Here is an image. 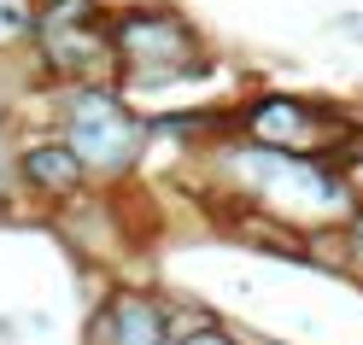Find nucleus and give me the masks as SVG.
I'll return each instance as SVG.
<instances>
[{"instance_id":"nucleus-3","label":"nucleus","mask_w":363,"mask_h":345,"mask_svg":"<svg viewBox=\"0 0 363 345\" xmlns=\"http://www.w3.org/2000/svg\"><path fill=\"white\" fill-rule=\"evenodd\" d=\"M94 345H170V316L141 293H118L94 316Z\"/></svg>"},{"instance_id":"nucleus-8","label":"nucleus","mask_w":363,"mask_h":345,"mask_svg":"<svg viewBox=\"0 0 363 345\" xmlns=\"http://www.w3.org/2000/svg\"><path fill=\"white\" fill-rule=\"evenodd\" d=\"M346 234H352V246L363 251V217H352V228H346Z\"/></svg>"},{"instance_id":"nucleus-7","label":"nucleus","mask_w":363,"mask_h":345,"mask_svg":"<svg viewBox=\"0 0 363 345\" xmlns=\"http://www.w3.org/2000/svg\"><path fill=\"white\" fill-rule=\"evenodd\" d=\"M182 345H235L229 334H223V328H194L188 339H182Z\"/></svg>"},{"instance_id":"nucleus-4","label":"nucleus","mask_w":363,"mask_h":345,"mask_svg":"<svg viewBox=\"0 0 363 345\" xmlns=\"http://www.w3.org/2000/svg\"><path fill=\"white\" fill-rule=\"evenodd\" d=\"M82 158L71 152V147H30L24 152V181H30V188L35 193H77V181H82Z\"/></svg>"},{"instance_id":"nucleus-1","label":"nucleus","mask_w":363,"mask_h":345,"mask_svg":"<svg viewBox=\"0 0 363 345\" xmlns=\"http://www.w3.org/2000/svg\"><path fill=\"white\" fill-rule=\"evenodd\" d=\"M65 147L88 170H129L135 147H141V123L100 88H77L71 111H65Z\"/></svg>"},{"instance_id":"nucleus-5","label":"nucleus","mask_w":363,"mask_h":345,"mask_svg":"<svg viewBox=\"0 0 363 345\" xmlns=\"http://www.w3.org/2000/svg\"><path fill=\"white\" fill-rule=\"evenodd\" d=\"M252 129L269 147H299V141H311V111L299 100H264V106H252Z\"/></svg>"},{"instance_id":"nucleus-2","label":"nucleus","mask_w":363,"mask_h":345,"mask_svg":"<svg viewBox=\"0 0 363 345\" xmlns=\"http://www.w3.org/2000/svg\"><path fill=\"white\" fill-rule=\"evenodd\" d=\"M118 53L141 77H158V71H176V64L194 59V35H188V24H176L164 12H135L118 24Z\"/></svg>"},{"instance_id":"nucleus-6","label":"nucleus","mask_w":363,"mask_h":345,"mask_svg":"<svg viewBox=\"0 0 363 345\" xmlns=\"http://www.w3.org/2000/svg\"><path fill=\"white\" fill-rule=\"evenodd\" d=\"M30 30V0H0V41Z\"/></svg>"}]
</instances>
